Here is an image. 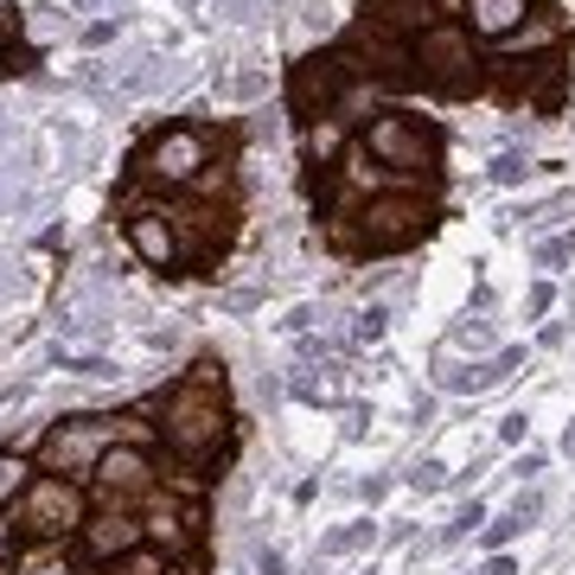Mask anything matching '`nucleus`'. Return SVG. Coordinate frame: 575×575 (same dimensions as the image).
<instances>
[{
    "instance_id": "obj_1",
    "label": "nucleus",
    "mask_w": 575,
    "mask_h": 575,
    "mask_svg": "<svg viewBox=\"0 0 575 575\" xmlns=\"http://www.w3.org/2000/svg\"><path fill=\"white\" fill-rule=\"evenodd\" d=\"M141 180L153 185H173V192H205V185H217V160H212V135L205 128H192V121H180V128H160L148 148H141Z\"/></svg>"
},
{
    "instance_id": "obj_2",
    "label": "nucleus",
    "mask_w": 575,
    "mask_h": 575,
    "mask_svg": "<svg viewBox=\"0 0 575 575\" xmlns=\"http://www.w3.org/2000/svg\"><path fill=\"white\" fill-rule=\"evenodd\" d=\"M160 428H167V441H173L180 455H212L217 435H224V384H212V377L180 384Z\"/></svg>"
},
{
    "instance_id": "obj_3",
    "label": "nucleus",
    "mask_w": 575,
    "mask_h": 575,
    "mask_svg": "<svg viewBox=\"0 0 575 575\" xmlns=\"http://www.w3.org/2000/svg\"><path fill=\"white\" fill-rule=\"evenodd\" d=\"M364 224H359V243L364 249H396V243H416L428 231V199H371L364 205Z\"/></svg>"
},
{
    "instance_id": "obj_4",
    "label": "nucleus",
    "mask_w": 575,
    "mask_h": 575,
    "mask_svg": "<svg viewBox=\"0 0 575 575\" xmlns=\"http://www.w3.org/2000/svg\"><path fill=\"white\" fill-rule=\"evenodd\" d=\"M371 153H377V167L423 173V167H435V135L416 116H377L371 121Z\"/></svg>"
},
{
    "instance_id": "obj_5",
    "label": "nucleus",
    "mask_w": 575,
    "mask_h": 575,
    "mask_svg": "<svg viewBox=\"0 0 575 575\" xmlns=\"http://www.w3.org/2000/svg\"><path fill=\"white\" fill-rule=\"evenodd\" d=\"M20 524H26L32 537H58V531H77L84 524V499H77V486L71 480H32L26 486V505H20Z\"/></svg>"
},
{
    "instance_id": "obj_6",
    "label": "nucleus",
    "mask_w": 575,
    "mask_h": 575,
    "mask_svg": "<svg viewBox=\"0 0 575 575\" xmlns=\"http://www.w3.org/2000/svg\"><path fill=\"white\" fill-rule=\"evenodd\" d=\"M96 499H103V512H128L135 499H153L148 460L135 455V448H109V455L96 460Z\"/></svg>"
},
{
    "instance_id": "obj_7",
    "label": "nucleus",
    "mask_w": 575,
    "mask_h": 575,
    "mask_svg": "<svg viewBox=\"0 0 575 575\" xmlns=\"http://www.w3.org/2000/svg\"><path fill=\"white\" fill-rule=\"evenodd\" d=\"M121 428L109 423V416H84V423H64L52 441H45V467H58V473H84V467H96V448L103 441H116Z\"/></svg>"
},
{
    "instance_id": "obj_8",
    "label": "nucleus",
    "mask_w": 575,
    "mask_h": 575,
    "mask_svg": "<svg viewBox=\"0 0 575 575\" xmlns=\"http://www.w3.org/2000/svg\"><path fill=\"white\" fill-rule=\"evenodd\" d=\"M416 64H423L428 84H441V90H467V84H473V52H467L460 32H423Z\"/></svg>"
},
{
    "instance_id": "obj_9",
    "label": "nucleus",
    "mask_w": 575,
    "mask_h": 575,
    "mask_svg": "<svg viewBox=\"0 0 575 575\" xmlns=\"http://www.w3.org/2000/svg\"><path fill=\"white\" fill-rule=\"evenodd\" d=\"M128 243L141 249V263H153V269H173V256H180V237H173V224H167L160 212L128 217Z\"/></svg>"
},
{
    "instance_id": "obj_10",
    "label": "nucleus",
    "mask_w": 575,
    "mask_h": 575,
    "mask_svg": "<svg viewBox=\"0 0 575 575\" xmlns=\"http://www.w3.org/2000/svg\"><path fill=\"white\" fill-rule=\"evenodd\" d=\"M84 544L96 556H128V550L141 544V524L128 512H103V518H84Z\"/></svg>"
},
{
    "instance_id": "obj_11",
    "label": "nucleus",
    "mask_w": 575,
    "mask_h": 575,
    "mask_svg": "<svg viewBox=\"0 0 575 575\" xmlns=\"http://www.w3.org/2000/svg\"><path fill=\"white\" fill-rule=\"evenodd\" d=\"M339 84H345V64L339 58H307L301 71H295V103L313 109V96H320V116H327V103L339 96Z\"/></svg>"
},
{
    "instance_id": "obj_12",
    "label": "nucleus",
    "mask_w": 575,
    "mask_h": 575,
    "mask_svg": "<svg viewBox=\"0 0 575 575\" xmlns=\"http://www.w3.org/2000/svg\"><path fill=\"white\" fill-rule=\"evenodd\" d=\"M148 531H153V544H160V550H185V544H192L185 512H180V505H167V499H153V524H148Z\"/></svg>"
},
{
    "instance_id": "obj_13",
    "label": "nucleus",
    "mask_w": 575,
    "mask_h": 575,
    "mask_svg": "<svg viewBox=\"0 0 575 575\" xmlns=\"http://www.w3.org/2000/svg\"><path fill=\"white\" fill-rule=\"evenodd\" d=\"M524 20V0H473V26L480 32H505Z\"/></svg>"
},
{
    "instance_id": "obj_14",
    "label": "nucleus",
    "mask_w": 575,
    "mask_h": 575,
    "mask_svg": "<svg viewBox=\"0 0 575 575\" xmlns=\"http://www.w3.org/2000/svg\"><path fill=\"white\" fill-rule=\"evenodd\" d=\"M26 460L20 455H0V499H20V492H26Z\"/></svg>"
},
{
    "instance_id": "obj_15",
    "label": "nucleus",
    "mask_w": 575,
    "mask_h": 575,
    "mask_svg": "<svg viewBox=\"0 0 575 575\" xmlns=\"http://www.w3.org/2000/svg\"><path fill=\"white\" fill-rule=\"evenodd\" d=\"M116 575H167V556L160 550H128Z\"/></svg>"
},
{
    "instance_id": "obj_16",
    "label": "nucleus",
    "mask_w": 575,
    "mask_h": 575,
    "mask_svg": "<svg viewBox=\"0 0 575 575\" xmlns=\"http://www.w3.org/2000/svg\"><path fill=\"white\" fill-rule=\"evenodd\" d=\"M26 575H71V563H64L58 550H45V556H32L26 563Z\"/></svg>"
},
{
    "instance_id": "obj_17",
    "label": "nucleus",
    "mask_w": 575,
    "mask_h": 575,
    "mask_svg": "<svg viewBox=\"0 0 575 575\" xmlns=\"http://www.w3.org/2000/svg\"><path fill=\"white\" fill-rule=\"evenodd\" d=\"M364 537H371V524H352V531H333V537H327V550H359Z\"/></svg>"
},
{
    "instance_id": "obj_18",
    "label": "nucleus",
    "mask_w": 575,
    "mask_h": 575,
    "mask_svg": "<svg viewBox=\"0 0 575 575\" xmlns=\"http://www.w3.org/2000/svg\"><path fill=\"white\" fill-rule=\"evenodd\" d=\"M518 531H524V518H505V524H492V544H512V537H518Z\"/></svg>"
},
{
    "instance_id": "obj_19",
    "label": "nucleus",
    "mask_w": 575,
    "mask_h": 575,
    "mask_svg": "<svg viewBox=\"0 0 575 575\" xmlns=\"http://www.w3.org/2000/svg\"><path fill=\"white\" fill-rule=\"evenodd\" d=\"M7 537H13V524H7V518H0V544H7Z\"/></svg>"
}]
</instances>
